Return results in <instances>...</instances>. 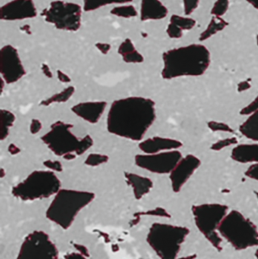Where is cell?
Masks as SVG:
<instances>
[{
    "instance_id": "7a4b0ae2",
    "label": "cell",
    "mask_w": 258,
    "mask_h": 259,
    "mask_svg": "<svg viewBox=\"0 0 258 259\" xmlns=\"http://www.w3.org/2000/svg\"><path fill=\"white\" fill-rule=\"evenodd\" d=\"M161 76L164 80L203 75L210 65V53L202 44L172 49L163 54Z\"/></svg>"
},
{
    "instance_id": "f907efd6",
    "label": "cell",
    "mask_w": 258,
    "mask_h": 259,
    "mask_svg": "<svg viewBox=\"0 0 258 259\" xmlns=\"http://www.w3.org/2000/svg\"><path fill=\"white\" fill-rule=\"evenodd\" d=\"M194 258V257L189 256V257H183V258H176V259H192Z\"/></svg>"
},
{
    "instance_id": "ffe728a7",
    "label": "cell",
    "mask_w": 258,
    "mask_h": 259,
    "mask_svg": "<svg viewBox=\"0 0 258 259\" xmlns=\"http://www.w3.org/2000/svg\"><path fill=\"white\" fill-rule=\"evenodd\" d=\"M118 53L123 58V61L128 64L142 63L144 61L143 56L136 50L131 39H125L118 48Z\"/></svg>"
},
{
    "instance_id": "277c9868",
    "label": "cell",
    "mask_w": 258,
    "mask_h": 259,
    "mask_svg": "<svg viewBox=\"0 0 258 259\" xmlns=\"http://www.w3.org/2000/svg\"><path fill=\"white\" fill-rule=\"evenodd\" d=\"M190 231L186 227L154 223L146 235V242L160 259H176Z\"/></svg>"
},
{
    "instance_id": "bcb514c9",
    "label": "cell",
    "mask_w": 258,
    "mask_h": 259,
    "mask_svg": "<svg viewBox=\"0 0 258 259\" xmlns=\"http://www.w3.org/2000/svg\"><path fill=\"white\" fill-rule=\"evenodd\" d=\"M62 158L67 161H71V160L76 159L77 158V155L75 153L67 154V155H64Z\"/></svg>"
},
{
    "instance_id": "5b68a950",
    "label": "cell",
    "mask_w": 258,
    "mask_h": 259,
    "mask_svg": "<svg viewBox=\"0 0 258 259\" xmlns=\"http://www.w3.org/2000/svg\"><path fill=\"white\" fill-rule=\"evenodd\" d=\"M73 127L68 123L56 121L52 124L50 131L41 137V140L56 156L63 157L70 153L81 156L92 147L94 140L90 135L79 139L73 134Z\"/></svg>"
},
{
    "instance_id": "7402d4cb",
    "label": "cell",
    "mask_w": 258,
    "mask_h": 259,
    "mask_svg": "<svg viewBox=\"0 0 258 259\" xmlns=\"http://www.w3.org/2000/svg\"><path fill=\"white\" fill-rule=\"evenodd\" d=\"M229 23L222 17L213 16L210 23L207 25V28L201 33L199 36V40L201 42L210 39L214 36L218 32L222 31L228 26Z\"/></svg>"
},
{
    "instance_id": "b9f144b4",
    "label": "cell",
    "mask_w": 258,
    "mask_h": 259,
    "mask_svg": "<svg viewBox=\"0 0 258 259\" xmlns=\"http://www.w3.org/2000/svg\"><path fill=\"white\" fill-rule=\"evenodd\" d=\"M41 70H42L43 73L46 77H48V78H53V72H52L51 69L47 64H43Z\"/></svg>"
},
{
    "instance_id": "e575fe53",
    "label": "cell",
    "mask_w": 258,
    "mask_h": 259,
    "mask_svg": "<svg viewBox=\"0 0 258 259\" xmlns=\"http://www.w3.org/2000/svg\"><path fill=\"white\" fill-rule=\"evenodd\" d=\"M43 164L47 167V170H51L55 173L56 172L61 173L63 171V166L59 161H53V160L48 159L44 161Z\"/></svg>"
},
{
    "instance_id": "836d02e7",
    "label": "cell",
    "mask_w": 258,
    "mask_h": 259,
    "mask_svg": "<svg viewBox=\"0 0 258 259\" xmlns=\"http://www.w3.org/2000/svg\"><path fill=\"white\" fill-rule=\"evenodd\" d=\"M200 0H183L185 15L186 16L192 15L199 5Z\"/></svg>"
},
{
    "instance_id": "ee69618b",
    "label": "cell",
    "mask_w": 258,
    "mask_h": 259,
    "mask_svg": "<svg viewBox=\"0 0 258 259\" xmlns=\"http://www.w3.org/2000/svg\"><path fill=\"white\" fill-rule=\"evenodd\" d=\"M74 246L79 253L82 254V255L86 257L89 256V252H88V249L85 246H82V245L80 244H74Z\"/></svg>"
},
{
    "instance_id": "f35d334b",
    "label": "cell",
    "mask_w": 258,
    "mask_h": 259,
    "mask_svg": "<svg viewBox=\"0 0 258 259\" xmlns=\"http://www.w3.org/2000/svg\"><path fill=\"white\" fill-rule=\"evenodd\" d=\"M96 48L103 55H106L111 50V45L106 42H97L95 44Z\"/></svg>"
},
{
    "instance_id": "7dc6e473",
    "label": "cell",
    "mask_w": 258,
    "mask_h": 259,
    "mask_svg": "<svg viewBox=\"0 0 258 259\" xmlns=\"http://www.w3.org/2000/svg\"><path fill=\"white\" fill-rule=\"evenodd\" d=\"M249 4H251L254 9L258 10V0H246Z\"/></svg>"
},
{
    "instance_id": "5bb4252c",
    "label": "cell",
    "mask_w": 258,
    "mask_h": 259,
    "mask_svg": "<svg viewBox=\"0 0 258 259\" xmlns=\"http://www.w3.org/2000/svg\"><path fill=\"white\" fill-rule=\"evenodd\" d=\"M38 15L33 0H12L0 9L2 21H21L33 18Z\"/></svg>"
},
{
    "instance_id": "3957f363",
    "label": "cell",
    "mask_w": 258,
    "mask_h": 259,
    "mask_svg": "<svg viewBox=\"0 0 258 259\" xmlns=\"http://www.w3.org/2000/svg\"><path fill=\"white\" fill-rule=\"evenodd\" d=\"M95 193L84 190L61 189L46 211V218L62 229L71 228L81 211L95 199Z\"/></svg>"
},
{
    "instance_id": "e0dca14e",
    "label": "cell",
    "mask_w": 258,
    "mask_h": 259,
    "mask_svg": "<svg viewBox=\"0 0 258 259\" xmlns=\"http://www.w3.org/2000/svg\"><path fill=\"white\" fill-rule=\"evenodd\" d=\"M167 15V8L160 0H140V21L161 20Z\"/></svg>"
},
{
    "instance_id": "ba28073f",
    "label": "cell",
    "mask_w": 258,
    "mask_h": 259,
    "mask_svg": "<svg viewBox=\"0 0 258 259\" xmlns=\"http://www.w3.org/2000/svg\"><path fill=\"white\" fill-rule=\"evenodd\" d=\"M192 211L197 228L213 247L219 250L223 239L218 227L228 214L229 207L219 203L201 204L193 205Z\"/></svg>"
},
{
    "instance_id": "603a6c76",
    "label": "cell",
    "mask_w": 258,
    "mask_h": 259,
    "mask_svg": "<svg viewBox=\"0 0 258 259\" xmlns=\"http://www.w3.org/2000/svg\"><path fill=\"white\" fill-rule=\"evenodd\" d=\"M16 117L10 111L1 109L0 111V140H6L9 135L11 127L13 126Z\"/></svg>"
},
{
    "instance_id": "ab89813d",
    "label": "cell",
    "mask_w": 258,
    "mask_h": 259,
    "mask_svg": "<svg viewBox=\"0 0 258 259\" xmlns=\"http://www.w3.org/2000/svg\"><path fill=\"white\" fill-rule=\"evenodd\" d=\"M56 74H57V77L59 81L62 82V83H68L71 81L69 76H68V74H65L63 71H60V70H57Z\"/></svg>"
},
{
    "instance_id": "9c48e42d",
    "label": "cell",
    "mask_w": 258,
    "mask_h": 259,
    "mask_svg": "<svg viewBox=\"0 0 258 259\" xmlns=\"http://www.w3.org/2000/svg\"><path fill=\"white\" fill-rule=\"evenodd\" d=\"M83 10L80 5L56 0L52 2L41 15L47 22L59 30L77 31L82 25Z\"/></svg>"
},
{
    "instance_id": "f6af8a7d",
    "label": "cell",
    "mask_w": 258,
    "mask_h": 259,
    "mask_svg": "<svg viewBox=\"0 0 258 259\" xmlns=\"http://www.w3.org/2000/svg\"><path fill=\"white\" fill-rule=\"evenodd\" d=\"M250 88H251V85H250L248 81H242L238 86V91L239 92H243V91L249 89Z\"/></svg>"
},
{
    "instance_id": "9a60e30c",
    "label": "cell",
    "mask_w": 258,
    "mask_h": 259,
    "mask_svg": "<svg viewBox=\"0 0 258 259\" xmlns=\"http://www.w3.org/2000/svg\"><path fill=\"white\" fill-rule=\"evenodd\" d=\"M107 105L106 101L83 102L75 105L71 110L75 115L86 122L95 124L103 116Z\"/></svg>"
},
{
    "instance_id": "8d00e7d4",
    "label": "cell",
    "mask_w": 258,
    "mask_h": 259,
    "mask_svg": "<svg viewBox=\"0 0 258 259\" xmlns=\"http://www.w3.org/2000/svg\"><path fill=\"white\" fill-rule=\"evenodd\" d=\"M245 176L248 177L250 179L258 181V163L251 164L247 169L246 171H245Z\"/></svg>"
},
{
    "instance_id": "d590c367",
    "label": "cell",
    "mask_w": 258,
    "mask_h": 259,
    "mask_svg": "<svg viewBox=\"0 0 258 259\" xmlns=\"http://www.w3.org/2000/svg\"><path fill=\"white\" fill-rule=\"evenodd\" d=\"M256 111H258V97H256L248 106L243 108L241 110L240 114L242 115H244V116H248L251 114L254 113Z\"/></svg>"
},
{
    "instance_id": "74e56055",
    "label": "cell",
    "mask_w": 258,
    "mask_h": 259,
    "mask_svg": "<svg viewBox=\"0 0 258 259\" xmlns=\"http://www.w3.org/2000/svg\"><path fill=\"white\" fill-rule=\"evenodd\" d=\"M42 128V122L39 119L33 118V119L31 120V122H30V132L31 133V134L34 135V134H38Z\"/></svg>"
},
{
    "instance_id": "d4e9b609",
    "label": "cell",
    "mask_w": 258,
    "mask_h": 259,
    "mask_svg": "<svg viewBox=\"0 0 258 259\" xmlns=\"http://www.w3.org/2000/svg\"><path fill=\"white\" fill-rule=\"evenodd\" d=\"M133 0H84L83 9L85 12H93L109 5H122L132 3Z\"/></svg>"
},
{
    "instance_id": "d6a6232c",
    "label": "cell",
    "mask_w": 258,
    "mask_h": 259,
    "mask_svg": "<svg viewBox=\"0 0 258 259\" xmlns=\"http://www.w3.org/2000/svg\"><path fill=\"white\" fill-rule=\"evenodd\" d=\"M166 33L172 39H179L183 36V30L176 24L169 23L166 28Z\"/></svg>"
},
{
    "instance_id": "52a82bcc",
    "label": "cell",
    "mask_w": 258,
    "mask_h": 259,
    "mask_svg": "<svg viewBox=\"0 0 258 259\" xmlns=\"http://www.w3.org/2000/svg\"><path fill=\"white\" fill-rule=\"evenodd\" d=\"M60 180L50 170H38L30 173L24 181L12 187L14 197L23 202L48 199L61 190Z\"/></svg>"
},
{
    "instance_id": "f546056e",
    "label": "cell",
    "mask_w": 258,
    "mask_h": 259,
    "mask_svg": "<svg viewBox=\"0 0 258 259\" xmlns=\"http://www.w3.org/2000/svg\"><path fill=\"white\" fill-rule=\"evenodd\" d=\"M143 215L157 216V217L170 218V214L163 208H156L154 209L149 210L144 212H137L134 214L135 220L134 223L137 224L140 220V218Z\"/></svg>"
},
{
    "instance_id": "7c38bea8",
    "label": "cell",
    "mask_w": 258,
    "mask_h": 259,
    "mask_svg": "<svg viewBox=\"0 0 258 259\" xmlns=\"http://www.w3.org/2000/svg\"><path fill=\"white\" fill-rule=\"evenodd\" d=\"M0 73L7 84L19 81L26 75V70L18 50L12 45H6L0 51Z\"/></svg>"
},
{
    "instance_id": "4316f807",
    "label": "cell",
    "mask_w": 258,
    "mask_h": 259,
    "mask_svg": "<svg viewBox=\"0 0 258 259\" xmlns=\"http://www.w3.org/2000/svg\"><path fill=\"white\" fill-rule=\"evenodd\" d=\"M170 23L176 24L183 30H192L196 25V21L193 18L178 15H172L170 17Z\"/></svg>"
},
{
    "instance_id": "1f68e13d",
    "label": "cell",
    "mask_w": 258,
    "mask_h": 259,
    "mask_svg": "<svg viewBox=\"0 0 258 259\" xmlns=\"http://www.w3.org/2000/svg\"><path fill=\"white\" fill-rule=\"evenodd\" d=\"M207 126L213 132H225L233 133V130L229 124L224 122H219V121H212L207 123Z\"/></svg>"
},
{
    "instance_id": "cb8c5ba5",
    "label": "cell",
    "mask_w": 258,
    "mask_h": 259,
    "mask_svg": "<svg viewBox=\"0 0 258 259\" xmlns=\"http://www.w3.org/2000/svg\"><path fill=\"white\" fill-rule=\"evenodd\" d=\"M76 92V88L73 86H69L64 89L61 92L57 93L54 95L50 97V98L41 101L40 105L42 106H49L55 103H64L68 102L71 99V97L74 95Z\"/></svg>"
},
{
    "instance_id": "d6986e66",
    "label": "cell",
    "mask_w": 258,
    "mask_h": 259,
    "mask_svg": "<svg viewBox=\"0 0 258 259\" xmlns=\"http://www.w3.org/2000/svg\"><path fill=\"white\" fill-rule=\"evenodd\" d=\"M231 158L241 164L258 163V143L236 145L232 150Z\"/></svg>"
},
{
    "instance_id": "44dd1931",
    "label": "cell",
    "mask_w": 258,
    "mask_h": 259,
    "mask_svg": "<svg viewBox=\"0 0 258 259\" xmlns=\"http://www.w3.org/2000/svg\"><path fill=\"white\" fill-rule=\"evenodd\" d=\"M239 131L245 138L258 143V111L248 115L239 127Z\"/></svg>"
},
{
    "instance_id": "ac0fdd59",
    "label": "cell",
    "mask_w": 258,
    "mask_h": 259,
    "mask_svg": "<svg viewBox=\"0 0 258 259\" xmlns=\"http://www.w3.org/2000/svg\"><path fill=\"white\" fill-rule=\"evenodd\" d=\"M124 175L126 183L132 189L133 194L137 200L143 199L154 187L153 181L146 177L131 172H125Z\"/></svg>"
},
{
    "instance_id": "4dcf8cb0",
    "label": "cell",
    "mask_w": 258,
    "mask_h": 259,
    "mask_svg": "<svg viewBox=\"0 0 258 259\" xmlns=\"http://www.w3.org/2000/svg\"><path fill=\"white\" fill-rule=\"evenodd\" d=\"M236 145H238V140L236 137H228V138L218 140L217 142L213 143L211 146V149L213 151H220L225 148L236 146Z\"/></svg>"
},
{
    "instance_id": "4fadbf2b",
    "label": "cell",
    "mask_w": 258,
    "mask_h": 259,
    "mask_svg": "<svg viewBox=\"0 0 258 259\" xmlns=\"http://www.w3.org/2000/svg\"><path fill=\"white\" fill-rule=\"evenodd\" d=\"M201 164V160L192 154L182 157L169 174L172 191L179 193Z\"/></svg>"
},
{
    "instance_id": "6da1fadb",
    "label": "cell",
    "mask_w": 258,
    "mask_h": 259,
    "mask_svg": "<svg viewBox=\"0 0 258 259\" xmlns=\"http://www.w3.org/2000/svg\"><path fill=\"white\" fill-rule=\"evenodd\" d=\"M157 118L154 100L129 97L113 102L106 118L109 134L131 141L141 142Z\"/></svg>"
},
{
    "instance_id": "816d5d0a",
    "label": "cell",
    "mask_w": 258,
    "mask_h": 259,
    "mask_svg": "<svg viewBox=\"0 0 258 259\" xmlns=\"http://www.w3.org/2000/svg\"><path fill=\"white\" fill-rule=\"evenodd\" d=\"M255 257L256 258L258 259V249L255 251Z\"/></svg>"
},
{
    "instance_id": "f5cc1de1",
    "label": "cell",
    "mask_w": 258,
    "mask_h": 259,
    "mask_svg": "<svg viewBox=\"0 0 258 259\" xmlns=\"http://www.w3.org/2000/svg\"><path fill=\"white\" fill-rule=\"evenodd\" d=\"M256 39H257V44L258 46V35H257V37H256Z\"/></svg>"
},
{
    "instance_id": "8992f818",
    "label": "cell",
    "mask_w": 258,
    "mask_h": 259,
    "mask_svg": "<svg viewBox=\"0 0 258 259\" xmlns=\"http://www.w3.org/2000/svg\"><path fill=\"white\" fill-rule=\"evenodd\" d=\"M217 231L221 237L236 250H245L258 246L257 227L240 211H229Z\"/></svg>"
},
{
    "instance_id": "60d3db41",
    "label": "cell",
    "mask_w": 258,
    "mask_h": 259,
    "mask_svg": "<svg viewBox=\"0 0 258 259\" xmlns=\"http://www.w3.org/2000/svg\"><path fill=\"white\" fill-rule=\"evenodd\" d=\"M64 259H88L86 256L79 253V252H71L67 254L64 257Z\"/></svg>"
},
{
    "instance_id": "f1b7e54d",
    "label": "cell",
    "mask_w": 258,
    "mask_h": 259,
    "mask_svg": "<svg viewBox=\"0 0 258 259\" xmlns=\"http://www.w3.org/2000/svg\"><path fill=\"white\" fill-rule=\"evenodd\" d=\"M230 6V0H216L211 9L213 16L222 17L227 13Z\"/></svg>"
},
{
    "instance_id": "681fc988",
    "label": "cell",
    "mask_w": 258,
    "mask_h": 259,
    "mask_svg": "<svg viewBox=\"0 0 258 259\" xmlns=\"http://www.w3.org/2000/svg\"><path fill=\"white\" fill-rule=\"evenodd\" d=\"M4 174H6L4 169L1 168V178H4Z\"/></svg>"
},
{
    "instance_id": "30bf717a",
    "label": "cell",
    "mask_w": 258,
    "mask_h": 259,
    "mask_svg": "<svg viewBox=\"0 0 258 259\" xmlns=\"http://www.w3.org/2000/svg\"><path fill=\"white\" fill-rule=\"evenodd\" d=\"M59 249L47 233L34 231L24 238L16 259H59Z\"/></svg>"
},
{
    "instance_id": "484cf974",
    "label": "cell",
    "mask_w": 258,
    "mask_h": 259,
    "mask_svg": "<svg viewBox=\"0 0 258 259\" xmlns=\"http://www.w3.org/2000/svg\"><path fill=\"white\" fill-rule=\"evenodd\" d=\"M110 13L114 16L123 18H135L138 15L137 9L131 3L118 5L111 10Z\"/></svg>"
},
{
    "instance_id": "2e32d148",
    "label": "cell",
    "mask_w": 258,
    "mask_h": 259,
    "mask_svg": "<svg viewBox=\"0 0 258 259\" xmlns=\"http://www.w3.org/2000/svg\"><path fill=\"white\" fill-rule=\"evenodd\" d=\"M182 145L181 141L175 139L157 136L142 140L139 143L138 147L143 154H156L178 150Z\"/></svg>"
},
{
    "instance_id": "83f0119b",
    "label": "cell",
    "mask_w": 258,
    "mask_h": 259,
    "mask_svg": "<svg viewBox=\"0 0 258 259\" xmlns=\"http://www.w3.org/2000/svg\"><path fill=\"white\" fill-rule=\"evenodd\" d=\"M109 160V156L104 154L91 153L85 159V164L89 167H98L101 164H106Z\"/></svg>"
},
{
    "instance_id": "7bdbcfd3",
    "label": "cell",
    "mask_w": 258,
    "mask_h": 259,
    "mask_svg": "<svg viewBox=\"0 0 258 259\" xmlns=\"http://www.w3.org/2000/svg\"><path fill=\"white\" fill-rule=\"evenodd\" d=\"M8 151H9L11 155H18V154L21 152V149L18 146H17L16 145L14 144V143H11L9 147H8Z\"/></svg>"
},
{
    "instance_id": "c3c4849f",
    "label": "cell",
    "mask_w": 258,
    "mask_h": 259,
    "mask_svg": "<svg viewBox=\"0 0 258 259\" xmlns=\"http://www.w3.org/2000/svg\"><path fill=\"white\" fill-rule=\"evenodd\" d=\"M4 83H6V82H5V80L1 77V90H0V91H1V94H3V89H4Z\"/></svg>"
},
{
    "instance_id": "8fae6325",
    "label": "cell",
    "mask_w": 258,
    "mask_h": 259,
    "mask_svg": "<svg viewBox=\"0 0 258 259\" xmlns=\"http://www.w3.org/2000/svg\"><path fill=\"white\" fill-rule=\"evenodd\" d=\"M182 157L178 150L156 154H139L134 157V164L153 174L169 175Z\"/></svg>"
}]
</instances>
